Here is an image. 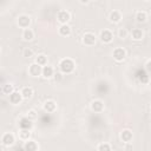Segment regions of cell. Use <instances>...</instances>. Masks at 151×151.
Wrapping results in <instances>:
<instances>
[{"mask_svg": "<svg viewBox=\"0 0 151 151\" xmlns=\"http://www.w3.org/2000/svg\"><path fill=\"white\" fill-rule=\"evenodd\" d=\"M47 61H48V59H47V55H45V54H38L35 57V63L40 66L47 65Z\"/></svg>", "mask_w": 151, "mask_h": 151, "instance_id": "23", "label": "cell"}, {"mask_svg": "<svg viewBox=\"0 0 151 151\" xmlns=\"http://www.w3.org/2000/svg\"><path fill=\"white\" fill-rule=\"evenodd\" d=\"M54 74V68L52 66H48V65H45L42 66V70H41V76L45 78V79H50L52 78Z\"/></svg>", "mask_w": 151, "mask_h": 151, "instance_id": "15", "label": "cell"}, {"mask_svg": "<svg viewBox=\"0 0 151 151\" xmlns=\"http://www.w3.org/2000/svg\"><path fill=\"white\" fill-rule=\"evenodd\" d=\"M70 19H71V14H70V12H67V11L61 9V11H59V12L57 13V20H58L60 24H67V22L70 21Z\"/></svg>", "mask_w": 151, "mask_h": 151, "instance_id": "8", "label": "cell"}, {"mask_svg": "<svg viewBox=\"0 0 151 151\" xmlns=\"http://www.w3.org/2000/svg\"><path fill=\"white\" fill-rule=\"evenodd\" d=\"M39 149H40L39 144L35 140H32V139L26 140L25 144H24V150H26V151H38Z\"/></svg>", "mask_w": 151, "mask_h": 151, "instance_id": "12", "label": "cell"}, {"mask_svg": "<svg viewBox=\"0 0 151 151\" xmlns=\"http://www.w3.org/2000/svg\"><path fill=\"white\" fill-rule=\"evenodd\" d=\"M58 32H59V34L61 37H68V35H71L72 31H71V27L67 24H61L59 26V28H58Z\"/></svg>", "mask_w": 151, "mask_h": 151, "instance_id": "16", "label": "cell"}, {"mask_svg": "<svg viewBox=\"0 0 151 151\" xmlns=\"http://www.w3.org/2000/svg\"><path fill=\"white\" fill-rule=\"evenodd\" d=\"M112 57H113V59L116 61L120 63L126 58V51L123 47H116L113 50V52H112Z\"/></svg>", "mask_w": 151, "mask_h": 151, "instance_id": "3", "label": "cell"}, {"mask_svg": "<svg viewBox=\"0 0 151 151\" xmlns=\"http://www.w3.org/2000/svg\"><path fill=\"white\" fill-rule=\"evenodd\" d=\"M41 70H42V66L38 65V64L34 61V63H32V64L28 66V74H29L31 77L37 78V77L41 76Z\"/></svg>", "mask_w": 151, "mask_h": 151, "instance_id": "4", "label": "cell"}, {"mask_svg": "<svg viewBox=\"0 0 151 151\" xmlns=\"http://www.w3.org/2000/svg\"><path fill=\"white\" fill-rule=\"evenodd\" d=\"M18 124H19V129H27V130H31V129L33 127V120H31L27 116H26V117H21Z\"/></svg>", "mask_w": 151, "mask_h": 151, "instance_id": "10", "label": "cell"}, {"mask_svg": "<svg viewBox=\"0 0 151 151\" xmlns=\"http://www.w3.org/2000/svg\"><path fill=\"white\" fill-rule=\"evenodd\" d=\"M146 20H147V14H146L145 12L138 11V12L136 13V21H137V22L142 24V22H145Z\"/></svg>", "mask_w": 151, "mask_h": 151, "instance_id": "22", "label": "cell"}, {"mask_svg": "<svg viewBox=\"0 0 151 151\" xmlns=\"http://www.w3.org/2000/svg\"><path fill=\"white\" fill-rule=\"evenodd\" d=\"M99 38L104 44H110L113 40V33L110 29H103L99 34Z\"/></svg>", "mask_w": 151, "mask_h": 151, "instance_id": "7", "label": "cell"}, {"mask_svg": "<svg viewBox=\"0 0 151 151\" xmlns=\"http://www.w3.org/2000/svg\"><path fill=\"white\" fill-rule=\"evenodd\" d=\"M74 68H76V64H74V61H73L72 59H70V58H64V59H61L60 63H59V70H60V72L64 73V74H70V73H72V72L74 71Z\"/></svg>", "mask_w": 151, "mask_h": 151, "instance_id": "1", "label": "cell"}, {"mask_svg": "<svg viewBox=\"0 0 151 151\" xmlns=\"http://www.w3.org/2000/svg\"><path fill=\"white\" fill-rule=\"evenodd\" d=\"M132 138H133V133H132L131 130L124 129V130L120 132V139H122V142H124V143H130V142L132 140Z\"/></svg>", "mask_w": 151, "mask_h": 151, "instance_id": "13", "label": "cell"}, {"mask_svg": "<svg viewBox=\"0 0 151 151\" xmlns=\"http://www.w3.org/2000/svg\"><path fill=\"white\" fill-rule=\"evenodd\" d=\"M27 117L31 119V120H35L38 118V113L35 112V110H29L27 112Z\"/></svg>", "mask_w": 151, "mask_h": 151, "instance_id": "28", "label": "cell"}, {"mask_svg": "<svg viewBox=\"0 0 151 151\" xmlns=\"http://www.w3.org/2000/svg\"><path fill=\"white\" fill-rule=\"evenodd\" d=\"M112 147L109 143H100L98 146H97V150L98 151H110Z\"/></svg>", "mask_w": 151, "mask_h": 151, "instance_id": "25", "label": "cell"}, {"mask_svg": "<svg viewBox=\"0 0 151 151\" xmlns=\"http://www.w3.org/2000/svg\"><path fill=\"white\" fill-rule=\"evenodd\" d=\"M20 93H21V96H22L24 99H29L33 96V88L29 87V86H25V87L21 88Z\"/></svg>", "mask_w": 151, "mask_h": 151, "instance_id": "20", "label": "cell"}, {"mask_svg": "<svg viewBox=\"0 0 151 151\" xmlns=\"http://www.w3.org/2000/svg\"><path fill=\"white\" fill-rule=\"evenodd\" d=\"M81 41L86 46H93L96 44V41H97V37L92 32H86V33H84V35L81 38Z\"/></svg>", "mask_w": 151, "mask_h": 151, "instance_id": "2", "label": "cell"}, {"mask_svg": "<svg viewBox=\"0 0 151 151\" xmlns=\"http://www.w3.org/2000/svg\"><path fill=\"white\" fill-rule=\"evenodd\" d=\"M91 0H79V2L80 4H83V5H86V4H88Z\"/></svg>", "mask_w": 151, "mask_h": 151, "instance_id": "31", "label": "cell"}, {"mask_svg": "<svg viewBox=\"0 0 151 151\" xmlns=\"http://www.w3.org/2000/svg\"><path fill=\"white\" fill-rule=\"evenodd\" d=\"M8 97H9V103L13 104V105H19L22 101V99H24L22 96H21V93L19 91H15V90Z\"/></svg>", "mask_w": 151, "mask_h": 151, "instance_id": "9", "label": "cell"}, {"mask_svg": "<svg viewBox=\"0 0 151 151\" xmlns=\"http://www.w3.org/2000/svg\"><path fill=\"white\" fill-rule=\"evenodd\" d=\"M131 38H132L133 40H136V41L142 40V39L144 38V32H143V29H140V28H133V29L131 31Z\"/></svg>", "mask_w": 151, "mask_h": 151, "instance_id": "18", "label": "cell"}, {"mask_svg": "<svg viewBox=\"0 0 151 151\" xmlns=\"http://www.w3.org/2000/svg\"><path fill=\"white\" fill-rule=\"evenodd\" d=\"M122 13L119 12V11H112L111 13H110V17H109V19H110V21L111 22H113V24H118V22H120V20H122Z\"/></svg>", "mask_w": 151, "mask_h": 151, "instance_id": "17", "label": "cell"}, {"mask_svg": "<svg viewBox=\"0 0 151 151\" xmlns=\"http://www.w3.org/2000/svg\"><path fill=\"white\" fill-rule=\"evenodd\" d=\"M42 109H44V111H46L48 113H52V112H54L57 110V103L54 100H52V99L46 100L44 106H42Z\"/></svg>", "mask_w": 151, "mask_h": 151, "instance_id": "14", "label": "cell"}, {"mask_svg": "<svg viewBox=\"0 0 151 151\" xmlns=\"http://www.w3.org/2000/svg\"><path fill=\"white\" fill-rule=\"evenodd\" d=\"M13 91H14V85H13V84H5V85L2 86V93H4V94L9 96Z\"/></svg>", "mask_w": 151, "mask_h": 151, "instance_id": "24", "label": "cell"}, {"mask_svg": "<svg viewBox=\"0 0 151 151\" xmlns=\"http://www.w3.org/2000/svg\"><path fill=\"white\" fill-rule=\"evenodd\" d=\"M21 37H22V39H24L25 41H31V40L34 38V33H33V31H32L29 27H28V28H24Z\"/></svg>", "mask_w": 151, "mask_h": 151, "instance_id": "19", "label": "cell"}, {"mask_svg": "<svg viewBox=\"0 0 151 151\" xmlns=\"http://www.w3.org/2000/svg\"><path fill=\"white\" fill-rule=\"evenodd\" d=\"M4 149H5V147H4V146H2V145H1V144H0V151H2V150H4Z\"/></svg>", "mask_w": 151, "mask_h": 151, "instance_id": "32", "label": "cell"}, {"mask_svg": "<svg viewBox=\"0 0 151 151\" xmlns=\"http://www.w3.org/2000/svg\"><path fill=\"white\" fill-rule=\"evenodd\" d=\"M0 52H1V47H0Z\"/></svg>", "mask_w": 151, "mask_h": 151, "instance_id": "34", "label": "cell"}, {"mask_svg": "<svg viewBox=\"0 0 151 151\" xmlns=\"http://www.w3.org/2000/svg\"><path fill=\"white\" fill-rule=\"evenodd\" d=\"M150 64H151V60L149 59V60L146 61V65H145V70H146V73H149V72H150Z\"/></svg>", "mask_w": 151, "mask_h": 151, "instance_id": "30", "label": "cell"}, {"mask_svg": "<svg viewBox=\"0 0 151 151\" xmlns=\"http://www.w3.org/2000/svg\"><path fill=\"white\" fill-rule=\"evenodd\" d=\"M53 78H54L55 81H61V79H63V73H61V72L54 73V74H53Z\"/></svg>", "mask_w": 151, "mask_h": 151, "instance_id": "29", "label": "cell"}, {"mask_svg": "<svg viewBox=\"0 0 151 151\" xmlns=\"http://www.w3.org/2000/svg\"><path fill=\"white\" fill-rule=\"evenodd\" d=\"M90 107H91V110H92L93 112L100 113V112L104 111V107H105V106H104V103H103L100 99H96V100H93V101L91 103Z\"/></svg>", "mask_w": 151, "mask_h": 151, "instance_id": "11", "label": "cell"}, {"mask_svg": "<svg viewBox=\"0 0 151 151\" xmlns=\"http://www.w3.org/2000/svg\"><path fill=\"white\" fill-rule=\"evenodd\" d=\"M22 55L25 58H32L33 57V50L29 48V47H26L24 51H22Z\"/></svg>", "mask_w": 151, "mask_h": 151, "instance_id": "27", "label": "cell"}, {"mask_svg": "<svg viewBox=\"0 0 151 151\" xmlns=\"http://www.w3.org/2000/svg\"><path fill=\"white\" fill-rule=\"evenodd\" d=\"M145 1H150V0H145Z\"/></svg>", "mask_w": 151, "mask_h": 151, "instance_id": "33", "label": "cell"}, {"mask_svg": "<svg viewBox=\"0 0 151 151\" xmlns=\"http://www.w3.org/2000/svg\"><path fill=\"white\" fill-rule=\"evenodd\" d=\"M127 35H129V32L126 28H119L118 29V38L125 39V38H127Z\"/></svg>", "mask_w": 151, "mask_h": 151, "instance_id": "26", "label": "cell"}, {"mask_svg": "<svg viewBox=\"0 0 151 151\" xmlns=\"http://www.w3.org/2000/svg\"><path fill=\"white\" fill-rule=\"evenodd\" d=\"M31 25V18L27 14H21L18 17V26L21 28H28Z\"/></svg>", "mask_w": 151, "mask_h": 151, "instance_id": "6", "label": "cell"}, {"mask_svg": "<svg viewBox=\"0 0 151 151\" xmlns=\"http://www.w3.org/2000/svg\"><path fill=\"white\" fill-rule=\"evenodd\" d=\"M14 143H15V137H14L13 133L6 132V133L2 134V137H1V144L4 146H12Z\"/></svg>", "mask_w": 151, "mask_h": 151, "instance_id": "5", "label": "cell"}, {"mask_svg": "<svg viewBox=\"0 0 151 151\" xmlns=\"http://www.w3.org/2000/svg\"><path fill=\"white\" fill-rule=\"evenodd\" d=\"M18 136H19V139L26 142V140H28V139L31 138V130H27V129H20Z\"/></svg>", "mask_w": 151, "mask_h": 151, "instance_id": "21", "label": "cell"}]
</instances>
